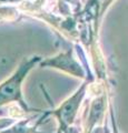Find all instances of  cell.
Masks as SVG:
<instances>
[{
    "mask_svg": "<svg viewBox=\"0 0 128 133\" xmlns=\"http://www.w3.org/2000/svg\"><path fill=\"white\" fill-rule=\"evenodd\" d=\"M22 74H23L22 71L18 74H16L14 78H11L6 84H3L0 88V103H2L3 101H7V100L17 98L19 92L20 80L23 77Z\"/></svg>",
    "mask_w": 128,
    "mask_h": 133,
    "instance_id": "obj_1",
    "label": "cell"
}]
</instances>
